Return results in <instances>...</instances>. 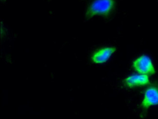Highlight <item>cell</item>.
Wrapping results in <instances>:
<instances>
[{"label":"cell","instance_id":"cell-3","mask_svg":"<svg viewBox=\"0 0 158 119\" xmlns=\"http://www.w3.org/2000/svg\"><path fill=\"white\" fill-rule=\"evenodd\" d=\"M158 105V84L150 86L144 92L141 107L143 109H148Z\"/></svg>","mask_w":158,"mask_h":119},{"label":"cell","instance_id":"cell-2","mask_svg":"<svg viewBox=\"0 0 158 119\" xmlns=\"http://www.w3.org/2000/svg\"><path fill=\"white\" fill-rule=\"evenodd\" d=\"M132 67L135 71L141 75L151 76L156 72L152 61L147 55H143L138 57L133 61Z\"/></svg>","mask_w":158,"mask_h":119},{"label":"cell","instance_id":"cell-1","mask_svg":"<svg viewBox=\"0 0 158 119\" xmlns=\"http://www.w3.org/2000/svg\"><path fill=\"white\" fill-rule=\"evenodd\" d=\"M85 17L87 19L94 16L108 17L115 11L118 0H85Z\"/></svg>","mask_w":158,"mask_h":119},{"label":"cell","instance_id":"cell-6","mask_svg":"<svg viewBox=\"0 0 158 119\" xmlns=\"http://www.w3.org/2000/svg\"><path fill=\"white\" fill-rule=\"evenodd\" d=\"M157 1H158V0H157Z\"/></svg>","mask_w":158,"mask_h":119},{"label":"cell","instance_id":"cell-5","mask_svg":"<svg viewBox=\"0 0 158 119\" xmlns=\"http://www.w3.org/2000/svg\"><path fill=\"white\" fill-rule=\"evenodd\" d=\"M124 84L129 88L146 86L150 83L149 77L147 75H133L125 78Z\"/></svg>","mask_w":158,"mask_h":119},{"label":"cell","instance_id":"cell-4","mask_svg":"<svg viewBox=\"0 0 158 119\" xmlns=\"http://www.w3.org/2000/svg\"><path fill=\"white\" fill-rule=\"evenodd\" d=\"M116 49L114 47H106L96 51L91 57L93 62L95 64H103L107 62L110 56L115 53Z\"/></svg>","mask_w":158,"mask_h":119}]
</instances>
